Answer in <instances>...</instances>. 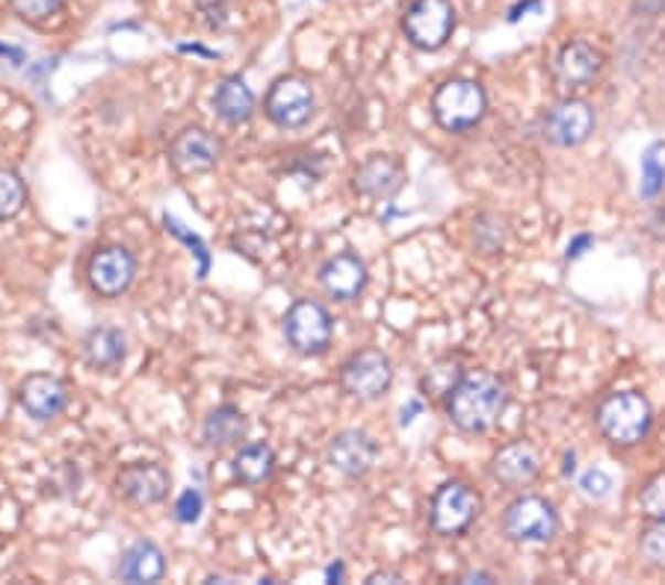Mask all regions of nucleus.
<instances>
[{
	"instance_id": "nucleus-1",
	"label": "nucleus",
	"mask_w": 665,
	"mask_h": 585,
	"mask_svg": "<svg viewBox=\"0 0 665 585\" xmlns=\"http://www.w3.org/2000/svg\"><path fill=\"white\" fill-rule=\"evenodd\" d=\"M506 384L491 372H468L447 393V414L468 435H485L506 414Z\"/></svg>"
},
{
	"instance_id": "nucleus-2",
	"label": "nucleus",
	"mask_w": 665,
	"mask_h": 585,
	"mask_svg": "<svg viewBox=\"0 0 665 585\" xmlns=\"http://www.w3.org/2000/svg\"><path fill=\"white\" fill-rule=\"evenodd\" d=\"M598 429L612 446H636L642 444L654 426V409L645 393L624 390L612 393L598 405Z\"/></svg>"
},
{
	"instance_id": "nucleus-3",
	"label": "nucleus",
	"mask_w": 665,
	"mask_h": 585,
	"mask_svg": "<svg viewBox=\"0 0 665 585\" xmlns=\"http://www.w3.org/2000/svg\"><path fill=\"white\" fill-rule=\"evenodd\" d=\"M485 112H489V95L476 80L453 77L432 95L435 121L450 133H468L485 119Z\"/></svg>"
},
{
	"instance_id": "nucleus-4",
	"label": "nucleus",
	"mask_w": 665,
	"mask_h": 585,
	"mask_svg": "<svg viewBox=\"0 0 665 585\" xmlns=\"http://www.w3.org/2000/svg\"><path fill=\"white\" fill-rule=\"evenodd\" d=\"M503 532L508 541L517 544H547L559 532V514L554 502L536 494H524L515 502H508L503 511Z\"/></svg>"
},
{
	"instance_id": "nucleus-5",
	"label": "nucleus",
	"mask_w": 665,
	"mask_h": 585,
	"mask_svg": "<svg viewBox=\"0 0 665 585\" xmlns=\"http://www.w3.org/2000/svg\"><path fill=\"white\" fill-rule=\"evenodd\" d=\"M285 337L290 349L299 355H323L332 346L334 323L320 302L299 299L285 316Z\"/></svg>"
},
{
	"instance_id": "nucleus-6",
	"label": "nucleus",
	"mask_w": 665,
	"mask_h": 585,
	"mask_svg": "<svg viewBox=\"0 0 665 585\" xmlns=\"http://www.w3.org/2000/svg\"><path fill=\"white\" fill-rule=\"evenodd\" d=\"M455 30V10L450 0H415L403 19V33L417 51H441Z\"/></svg>"
},
{
	"instance_id": "nucleus-7",
	"label": "nucleus",
	"mask_w": 665,
	"mask_h": 585,
	"mask_svg": "<svg viewBox=\"0 0 665 585\" xmlns=\"http://www.w3.org/2000/svg\"><path fill=\"white\" fill-rule=\"evenodd\" d=\"M480 509V494L473 488H468L464 483H447L435 491L432 506H429V527H432L435 535L453 539V535L471 530Z\"/></svg>"
},
{
	"instance_id": "nucleus-8",
	"label": "nucleus",
	"mask_w": 665,
	"mask_h": 585,
	"mask_svg": "<svg viewBox=\"0 0 665 585\" xmlns=\"http://www.w3.org/2000/svg\"><path fill=\"white\" fill-rule=\"evenodd\" d=\"M594 110L582 98H562L556 101L541 119V137L554 149H577L594 133Z\"/></svg>"
},
{
	"instance_id": "nucleus-9",
	"label": "nucleus",
	"mask_w": 665,
	"mask_h": 585,
	"mask_svg": "<svg viewBox=\"0 0 665 585\" xmlns=\"http://www.w3.org/2000/svg\"><path fill=\"white\" fill-rule=\"evenodd\" d=\"M390 381H394V367H390L388 355L379 349H364V353L352 355L341 370L343 390L361 402L382 400L388 393Z\"/></svg>"
},
{
	"instance_id": "nucleus-10",
	"label": "nucleus",
	"mask_w": 665,
	"mask_h": 585,
	"mask_svg": "<svg viewBox=\"0 0 665 585\" xmlns=\"http://www.w3.org/2000/svg\"><path fill=\"white\" fill-rule=\"evenodd\" d=\"M314 89L308 80L302 77H281L272 84L267 95V110L269 121L278 124V128L293 130V128H305L311 116H314Z\"/></svg>"
},
{
	"instance_id": "nucleus-11",
	"label": "nucleus",
	"mask_w": 665,
	"mask_h": 585,
	"mask_svg": "<svg viewBox=\"0 0 665 585\" xmlns=\"http://www.w3.org/2000/svg\"><path fill=\"white\" fill-rule=\"evenodd\" d=\"M86 275L98 296L116 299L128 293L137 279V258L125 246H107V249L95 251Z\"/></svg>"
},
{
	"instance_id": "nucleus-12",
	"label": "nucleus",
	"mask_w": 665,
	"mask_h": 585,
	"mask_svg": "<svg viewBox=\"0 0 665 585\" xmlns=\"http://www.w3.org/2000/svg\"><path fill=\"white\" fill-rule=\"evenodd\" d=\"M329 465L343 474L346 479H364V476L373 470L376 458H379V446L376 441L367 435V432H358V429H346L341 435L334 437L329 444Z\"/></svg>"
},
{
	"instance_id": "nucleus-13",
	"label": "nucleus",
	"mask_w": 665,
	"mask_h": 585,
	"mask_svg": "<svg viewBox=\"0 0 665 585\" xmlns=\"http://www.w3.org/2000/svg\"><path fill=\"white\" fill-rule=\"evenodd\" d=\"M172 166L181 175H199V172H211L219 166L222 160V142L213 137L211 130L204 128H186L181 130L172 142Z\"/></svg>"
},
{
	"instance_id": "nucleus-14",
	"label": "nucleus",
	"mask_w": 665,
	"mask_h": 585,
	"mask_svg": "<svg viewBox=\"0 0 665 585\" xmlns=\"http://www.w3.org/2000/svg\"><path fill=\"white\" fill-rule=\"evenodd\" d=\"M21 409L28 411L30 418L39 423H51L65 411L68 405V390L56 376L51 372H33L28 379L21 381L19 390Z\"/></svg>"
},
{
	"instance_id": "nucleus-15",
	"label": "nucleus",
	"mask_w": 665,
	"mask_h": 585,
	"mask_svg": "<svg viewBox=\"0 0 665 585\" xmlns=\"http://www.w3.org/2000/svg\"><path fill=\"white\" fill-rule=\"evenodd\" d=\"M369 272L367 263L358 258V254H352V251H341V254H334L323 263V270H320V284L334 302H352V299H358L364 290H367Z\"/></svg>"
},
{
	"instance_id": "nucleus-16",
	"label": "nucleus",
	"mask_w": 665,
	"mask_h": 585,
	"mask_svg": "<svg viewBox=\"0 0 665 585\" xmlns=\"http://www.w3.org/2000/svg\"><path fill=\"white\" fill-rule=\"evenodd\" d=\"M406 186V166L394 154H373L355 172V189L367 198H394Z\"/></svg>"
},
{
	"instance_id": "nucleus-17",
	"label": "nucleus",
	"mask_w": 665,
	"mask_h": 585,
	"mask_svg": "<svg viewBox=\"0 0 665 585\" xmlns=\"http://www.w3.org/2000/svg\"><path fill=\"white\" fill-rule=\"evenodd\" d=\"M538 470H541V458H538L536 446L527 444V441H515V444H506L494 455L491 462V474L500 485L506 488H527L538 479Z\"/></svg>"
},
{
	"instance_id": "nucleus-18",
	"label": "nucleus",
	"mask_w": 665,
	"mask_h": 585,
	"mask_svg": "<svg viewBox=\"0 0 665 585\" xmlns=\"http://www.w3.org/2000/svg\"><path fill=\"white\" fill-rule=\"evenodd\" d=\"M167 467L160 465H130L119 474V491L137 506H154V502L167 500L169 494Z\"/></svg>"
},
{
	"instance_id": "nucleus-19",
	"label": "nucleus",
	"mask_w": 665,
	"mask_h": 585,
	"mask_svg": "<svg viewBox=\"0 0 665 585\" xmlns=\"http://www.w3.org/2000/svg\"><path fill=\"white\" fill-rule=\"evenodd\" d=\"M603 56L598 47L589 42H568L562 51L556 54V77L565 86H589L594 77L601 75Z\"/></svg>"
},
{
	"instance_id": "nucleus-20",
	"label": "nucleus",
	"mask_w": 665,
	"mask_h": 585,
	"mask_svg": "<svg viewBox=\"0 0 665 585\" xmlns=\"http://www.w3.org/2000/svg\"><path fill=\"white\" fill-rule=\"evenodd\" d=\"M116 574L125 583H158L167 574V556L154 541H137L121 553Z\"/></svg>"
},
{
	"instance_id": "nucleus-21",
	"label": "nucleus",
	"mask_w": 665,
	"mask_h": 585,
	"mask_svg": "<svg viewBox=\"0 0 665 585\" xmlns=\"http://www.w3.org/2000/svg\"><path fill=\"white\" fill-rule=\"evenodd\" d=\"M84 358L98 372L119 370L125 358H128V340H125L119 328L98 325L84 337Z\"/></svg>"
},
{
	"instance_id": "nucleus-22",
	"label": "nucleus",
	"mask_w": 665,
	"mask_h": 585,
	"mask_svg": "<svg viewBox=\"0 0 665 585\" xmlns=\"http://www.w3.org/2000/svg\"><path fill=\"white\" fill-rule=\"evenodd\" d=\"M213 107H216V116L228 124H243L255 116V93L243 77H225L219 86H216V95H213Z\"/></svg>"
},
{
	"instance_id": "nucleus-23",
	"label": "nucleus",
	"mask_w": 665,
	"mask_h": 585,
	"mask_svg": "<svg viewBox=\"0 0 665 585\" xmlns=\"http://www.w3.org/2000/svg\"><path fill=\"white\" fill-rule=\"evenodd\" d=\"M202 432L207 446L225 449V446L240 444L246 437V418L237 405H219L216 411H211V418L204 420Z\"/></svg>"
},
{
	"instance_id": "nucleus-24",
	"label": "nucleus",
	"mask_w": 665,
	"mask_h": 585,
	"mask_svg": "<svg viewBox=\"0 0 665 585\" xmlns=\"http://www.w3.org/2000/svg\"><path fill=\"white\" fill-rule=\"evenodd\" d=\"M276 474V453L269 444H246L234 455V476L243 485H264Z\"/></svg>"
},
{
	"instance_id": "nucleus-25",
	"label": "nucleus",
	"mask_w": 665,
	"mask_h": 585,
	"mask_svg": "<svg viewBox=\"0 0 665 585\" xmlns=\"http://www.w3.org/2000/svg\"><path fill=\"white\" fill-rule=\"evenodd\" d=\"M28 202V186L15 169H0V223L15 219Z\"/></svg>"
},
{
	"instance_id": "nucleus-26",
	"label": "nucleus",
	"mask_w": 665,
	"mask_h": 585,
	"mask_svg": "<svg viewBox=\"0 0 665 585\" xmlns=\"http://www.w3.org/2000/svg\"><path fill=\"white\" fill-rule=\"evenodd\" d=\"M642 198H656L665 189V142H654L642 154Z\"/></svg>"
},
{
	"instance_id": "nucleus-27",
	"label": "nucleus",
	"mask_w": 665,
	"mask_h": 585,
	"mask_svg": "<svg viewBox=\"0 0 665 585\" xmlns=\"http://www.w3.org/2000/svg\"><path fill=\"white\" fill-rule=\"evenodd\" d=\"M462 376V367L455 361H438L435 367H429V372L423 376V388L429 390V393H435V397H447V393L459 384Z\"/></svg>"
},
{
	"instance_id": "nucleus-28",
	"label": "nucleus",
	"mask_w": 665,
	"mask_h": 585,
	"mask_svg": "<svg viewBox=\"0 0 665 585\" xmlns=\"http://www.w3.org/2000/svg\"><path fill=\"white\" fill-rule=\"evenodd\" d=\"M639 550L651 567L665 571V520H654V527H647L639 539Z\"/></svg>"
},
{
	"instance_id": "nucleus-29",
	"label": "nucleus",
	"mask_w": 665,
	"mask_h": 585,
	"mask_svg": "<svg viewBox=\"0 0 665 585\" xmlns=\"http://www.w3.org/2000/svg\"><path fill=\"white\" fill-rule=\"evenodd\" d=\"M10 3L21 21H28V24H45L47 19H54L56 12L63 10L65 0H10Z\"/></svg>"
},
{
	"instance_id": "nucleus-30",
	"label": "nucleus",
	"mask_w": 665,
	"mask_h": 585,
	"mask_svg": "<svg viewBox=\"0 0 665 585\" xmlns=\"http://www.w3.org/2000/svg\"><path fill=\"white\" fill-rule=\"evenodd\" d=\"M639 506H642V514H645V518L665 520V470L663 474H656L654 479L642 488Z\"/></svg>"
},
{
	"instance_id": "nucleus-31",
	"label": "nucleus",
	"mask_w": 665,
	"mask_h": 585,
	"mask_svg": "<svg viewBox=\"0 0 665 585\" xmlns=\"http://www.w3.org/2000/svg\"><path fill=\"white\" fill-rule=\"evenodd\" d=\"M612 476L607 474V470H601V467H591V470H586V474L580 476V491L589 497V500H607L612 494Z\"/></svg>"
},
{
	"instance_id": "nucleus-32",
	"label": "nucleus",
	"mask_w": 665,
	"mask_h": 585,
	"mask_svg": "<svg viewBox=\"0 0 665 585\" xmlns=\"http://www.w3.org/2000/svg\"><path fill=\"white\" fill-rule=\"evenodd\" d=\"M204 511V497L195 488H190V491H184L181 497H178L175 502V518L181 520V523H195V520L202 518Z\"/></svg>"
},
{
	"instance_id": "nucleus-33",
	"label": "nucleus",
	"mask_w": 665,
	"mask_h": 585,
	"mask_svg": "<svg viewBox=\"0 0 665 585\" xmlns=\"http://www.w3.org/2000/svg\"><path fill=\"white\" fill-rule=\"evenodd\" d=\"M167 228L172 234H175V237H181V240L190 242V246H193V249L199 251V258H202V270H199V279H204V272H207V251H204L202 240H199V237H193V234H186L184 225H178L175 219H169V216H167Z\"/></svg>"
},
{
	"instance_id": "nucleus-34",
	"label": "nucleus",
	"mask_w": 665,
	"mask_h": 585,
	"mask_svg": "<svg viewBox=\"0 0 665 585\" xmlns=\"http://www.w3.org/2000/svg\"><path fill=\"white\" fill-rule=\"evenodd\" d=\"M589 246H591V237H589V234H582V237H577V240H573L571 246H568V260L580 258L582 251L589 249Z\"/></svg>"
},
{
	"instance_id": "nucleus-35",
	"label": "nucleus",
	"mask_w": 665,
	"mask_h": 585,
	"mask_svg": "<svg viewBox=\"0 0 665 585\" xmlns=\"http://www.w3.org/2000/svg\"><path fill=\"white\" fill-rule=\"evenodd\" d=\"M385 579H394V583H403V576H399V574H388V571H382V574L367 576V583H385Z\"/></svg>"
},
{
	"instance_id": "nucleus-36",
	"label": "nucleus",
	"mask_w": 665,
	"mask_h": 585,
	"mask_svg": "<svg viewBox=\"0 0 665 585\" xmlns=\"http://www.w3.org/2000/svg\"><path fill=\"white\" fill-rule=\"evenodd\" d=\"M476 579H482V583H491V579H494V576L491 574H468V576H462V583H476Z\"/></svg>"
},
{
	"instance_id": "nucleus-37",
	"label": "nucleus",
	"mask_w": 665,
	"mask_h": 585,
	"mask_svg": "<svg viewBox=\"0 0 665 585\" xmlns=\"http://www.w3.org/2000/svg\"><path fill=\"white\" fill-rule=\"evenodd\" d=\"M325 576H329V583H334V579H343V565H341V562H337V565L329 567V574H325Z\"/></svg>"
}]
</instances>
